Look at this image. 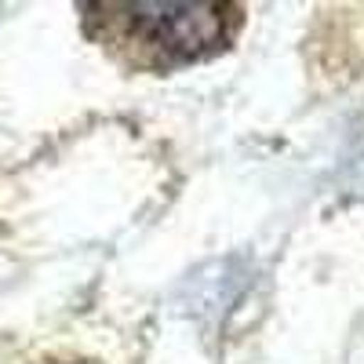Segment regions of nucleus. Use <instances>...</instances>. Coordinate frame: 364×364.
I'll use <instances>...</instances> for the list:
<instances>
[{
	"label": "nucleus",
	"instance_id": "1",
	"mask_svg": "<svg viewBox=\"0 0 364 364\" xmlns=\"http://www.w3.org/2000/svg\"><path fill=\"white\" fill-rule=\"evenodd\" d=\"M113 11L135 44L175 63L215 51L230 33L226 4H113Z\"/></svg>",
	"mask_w": 364,
	"mask_h": 364
}]
</instances>
